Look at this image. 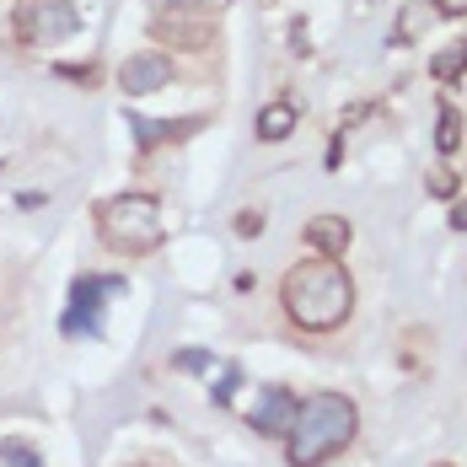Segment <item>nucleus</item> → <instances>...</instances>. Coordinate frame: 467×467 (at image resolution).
<instances>
[{"instance_id": "f257e3e1", "label": "nucleus", "mask_w": 467, "mask_h": 467, "mask_svg": "<svg viewBox=\"0 0 467 467\" xmlns=\"http://www.w3.org/2000/svg\"><path fill=\"white\" fill-rule=\"evenodd\" d=\"M280 306L301 333H333L355 312V280L338 258H301L296 269H285Z\"/></svg>"}, {"instance_id": "f03ea898", "label": "nucleus", "mask_w": 467, "mask_h": 467, "mask_svg": "<svg viewBox=\"0 0 467 467\" xmlns=\"http://www.w3.org/2000/svg\"><path fill=\"white\" fill-rule=\"evenodd\" d=\"M360 430V409L344 392H312L296 403V420L285 430V462L290 467H323L338 457Z\"/></svg>"}, {"instance_id": "7ed1b4c3", "label": "nucleus", "mask_w": 467, "mask_h": 467, "mask_svg": "<svg viewBox=\"0 0 467 467\" xmlns=\"http://www.w3.org/2000/svg\"><path fill=\"white\" fill-rule=\"evenodd\" d=\"M97 236L119 258H145L167 242V215L156 193H113L97 204Z\"/></svg>"}, {"instance_id": "20e7f679", "label": "nucleus", "mask_w": 467, "mask_h": 467, "mask_svg": "<svg viewBox=\"0 0 467 467\" xmlns=\"http://www.w3.org/2000/svg\"><path fill=\"white\" fill-rule=\"evenodd\" d=\"M11 33L22 48L38 44H65L81 33V11L70 0H16V16H11Z\"/></svg>"}, {"instance_id": "39448f33", "label": "nucleus", "mask_w": 467, "mask_h": 467, "mask_svg": "<svg viewBox=\"0 0 467 467\" xmlns=\"http://www.w3.org/2000/svg\"><path fill=\"white\" fill-rule=\"evenodd\" d=\"M119 290H124V280H113V275H87V280H76L70 285V306H65V333H70V338H81V333H87V338H97V333H102V306H108V301H102V296H119Z\"/></svg>"}, {"instance_id": "423d86ee", "label": "nucleus", "mask_w": 467, "mask_h": 467, "mask_svg": "<svg viewBox=\"0 0 467 467\" xmlns=\"http://www.w3.org/2000/svg\"><path fill=\"white\" fill-rule=\"evenodd\" d=\"M150 38L156 44H172V48H188V54H204L215 44V27L193 11H156L150 16Z\"/></svg>"}, {"instance_id": "0eeeda50", "label": "nucleus", "mask_w": 467, "mask_h": 467, "mask_svg": "<svg viewBox=\"0 0 467 467\" xmlns=\"http://www.w3.org/2000/svg\"><path fill=\"white\" fill-rule=\"evenodd\" d=\"M172 59L167 54H156V48H145V54H130L124 65H119V92L124 97H145V92H161V87H172Z\"/></svg>"}, {"instance_id": "6e6552de", "label": "nucleus", "mask_w": 467, "mask_h": 467, "mask_svg": "<svg viewBox=\"0 0 467 467\" xmlns=\"http://www.w3.org/2000/svg\"><path fill=\"white\" fill-rule=\"evenodd\" d=\"M296 392L290 387H264L258 392V403H253V414H247V424L264 435V441H275V435H285L290 430V420H296Z\"/></svg>"}, {"instance_id": "1a4fd4ad", "label": "nucleus", "mask_w": 467, "mask_h": 467, "mask_svg": "<svg viewBox=\"0 0 467 467\" xmlns=\"http://www.w3.org/2000/svg\"><path fill=\"white\" fill-rule=\"evenodd\" d=\"M349 221L344 215H312L306 221V247L317 253V258H344L349 253Z\"/></svg>"}, {"instance_id": "9d476101", "label": "nucleus", "mask_w": 467, "mask_h": 467, "mask_svg": "<svg viewBox=\"0 0 467 467\" xmlns=\"http://www.w3.org/2000/svg\"><path fill=\"white\" fill-rule=\"evenodd\" d=\"M435 22H441V5H435V0H409V5L398 11V22H392V44L398 48L420 44Z\"/></svg>"}, {"instance_id": "9b49d317", "label": "nucleus", "mask_w": 467, "mask_h": 467, "mask_svg": "<svg viewBox=\"0 0 467 467\" xmlns=\"http://www.w3.org/2000/svg\"><path fill=\"white\" fill-rule=\"evenodd\" d=\"M204 119H178V124H167V119H130V135H135V150H156V145L167 140H183V135H193Z\"/></svg>"}, {"instance_id": "f8f14e48", "label": "nucleus", "mask_w": 467, "mask_h": 467, "mask_svg": "<svg viewBox=\"0 0 467 467\" xmlns=\"http://www.w3.org/2000/svg\"><path fill=\"white\" fill-rule=\"evenodd\" d=\"M296 124H301L296 102H269V108H258V124H253V130H258V140L275 145V140H285V135H290Z\"/></svg>"}, {"instance_id": "ddd939ff", "label": "nucleus", "mask_w": 467, "mask_h": 467, "mask_svg": "<svg viewBox=\"0 0 467 467\" xmlns=\"http://www.w3.org/2000/svg\"><path fill=\"white\" fill-rule=\"evenodd\" d=\"M435 150L441 156H457L462 150V113L451 102H441V113H435Z\"/></svg>"}, {"instance_id": "4468645a", "label": "nucleus", "mask_w": 467, "mask_h": 467, "mask_svg": "<svg viewBox=\"0 0 467 467\" xmlns=\"http://www.w3.org/2000/svg\"><path fill=\"white\" fill-rule=\"evenodd\" d=\"M430 76H435V81H446V87H457V81L467 76V38H462V44H451V48H441V54L430 59Z\"/></svg>"}, {"instance_id": "2eb2a0df", "label": "nucleus", "mask_w": 467, "mask_h": 467, "mask_svg": "<svg viewBox=\"0 0 467 467\" xmlns=\"http://www.w3.org/2000/svg\"><path fill=\"white\" fill-rule=\"evenodd\" d=\"M0 467H44V462H38L33 446H22V441H0Z\"/></svg>"}, {"instance_id": "dca6fc26", "label": "nucleus", "mask_w": 467, "mask_h": 467, "mask_svg": "<svg viewBox=\"0 0 467 467\" xmlns=\"http://www.w3.org/2000/svg\"><path fill=\"white\" fill-rule=\"evenodd\" d=\"M156 11H193V16H210V11H226V0H150Z\"/></svg>"}, {"instance_id": "f3484780", "label": "nucleus", "mask_w": 467, "mask_h": 467, "mask_svg": "<svg viewBox=\"0 0 467 467\" xmlns=\"http://www.w3.org/2000/svg\"><path fill=\"white\" fill-rule=\"evenodd\" d=\"M424 188H430V199H457V172H451V167H435V172L424 178Z\"/></svg>"}, {"instance_id": "a211bd4d", "label": "nucleus", "mask_w": 467, "mask_h": 467, "mask_svg": "<svg viewBox=\"0 0 467 467\" xmlns=\"http://www.w3.org/2000/svg\"><path fill=\"white\" fill-rule=\"evenodd\" d=\"M210 349H183V355H172V371H210Z\"/></svg>"}, {"instance_id": "6ab92c4d", "label": "nucleus", "mask_w": 467, "mask_h": 467, "mask_svg": "<svg viewBox=\"0 0 467 467\" xmlns=\"http://www.w3.org/2000/svg\"><path fill=\"white\" fill-rule=\"evenodd\" d=\"M236 381H242V371H236V366H232V371L221 376V387H210V398H215V403H221V409H226V403H232V392H236Z\"/></svg>"}, {"instance_id": "aec40b11", "label": "nucleus", "mask_w": 467, "mask_h": 467, "mask_svg": "<svg viewBox=\"0 0 467 467\" xmlns=\"http://www.w3.org/2000/svg\"><path fill=\"white\" fill-rule=\"evenodd\" d=\"M264 232V210H242L236 215V236H258Z\"/></svg>"}, {"instance_id": "412c9836", "label": "nucleus", "mask_w": 467, "mask_h": 467, "mask_svg": "<svg viewBox=\"0 0 467 467\" xmlns=\"http://www.w3.org/2000/svg\"><path fill=\"white\" fill-rule=\"evenodd\" d=\"M59 76H65V81H81V87H92V81H97V65H59Z\"/></svg>"}, {"instance_id": "4be33fe9", "label": "nucleus", "mask_w": 467, "mask_h": 467, "mask_svg": "<svg viewBox=\"0 0 467 467\" xmlns=\"http://www.w3.org/2000/svg\"><path fill=\"white\" fill-rule=\"evenodd\" d=\"M451 232H467V199L451 204Z\"/></svg>"}, {"instance_id": "5701e85b", "label": "nucleus", "mask_w": 467, "mask_h": 467, "mask_svg": "<svg viewBox=\"0 0 467 467\" xmlns=\"http://www.w3.org/2000/svg\"><path fill=\"white\" fill-rule=\"evenodd\" d=\"M435 5H441V16H462L467 11V0H435Z\"/></svg>"}, {"instance_id": "b1692460", "label": "nucleus", "mask_w": 467, "mask_h": 467, "mask_svg": "<svg viewBox=\"0 0 467 467\" xmlns=\"http://www.w3.org/2000/svg\"><path fill=\"white\" fill-rule=\"evenodd\" d=\"M441 467H451V462H441Z\"/></svg>"}]
</instances>
